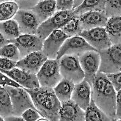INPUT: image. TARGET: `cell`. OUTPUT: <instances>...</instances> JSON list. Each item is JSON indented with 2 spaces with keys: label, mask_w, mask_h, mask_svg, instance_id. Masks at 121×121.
Instances as JSON below:
<instances>
[{
  "label": "cell",
  "mask_w": 121,
  "mask_h": 121,
  "mask_svg": "<svg viewBox=\"0 0 121 121\" xmlns=\"http://www.w3.org/2000/svg\"><path fill=\"white\" fill-rule=\"evenodd\" d=\"M91 98L111 121H117V91L107 75L98 71L91 83Z\"/></svg>",
  "instance_id": "6da1fadb"
},
{
  "label": "cell",
  "mask_w": 121,
  "mask_h": 121,
  "mask_svg": "<svg viewBox=\"0 0 121 121\" xmlns=\"http://www.w3.org/2000/svg\"><path fill=\"white\" fill-rule=\"evenodd\" d=\"M26 90L42 117L47 118L49 121H59L61 102L58 99L53 88L40 86Z\"/></svg>",
  "instance_id": "7a4b0ae2"
},
{
  "label": "cell",
  "mask_w": 121,
  "mask_h": 121,
  "mask_svg": "<svg viewBox=\"0 0 121 121\" xmlns=\"http://www.w3.org/2000/svg\"><path fill=\"white\" fill-rule=\"evenodd\" d=\"M59 68L63 78L72 81L75 84L82 82L85 79V73L81 67L78 55H63L59 59Z\"/></svg>",
  "instance_id": "3957f363"
},
{
  "label": "cell",
  "mask_w": 121,
  "mask_h": 121,
  "mask_svg": "<svg viewBox=\"0 0 121 121\" xmlns=\"http://www.w3.org/2000/svg\"><path fill=\"white\" fill-rule=\"evenodd\" d=\"M99 52L101 58L99 71L106 74L121 71V44H112Z\"/></svg>",
  "instance_id": "277c9868"
},
{
  "label": "cell",
  "mask_w": 121,
  "mask_h": 121,
  "mask_svg": "<svg viewBox=\"0 0 121 121\" xmlns=\"http://www.w3.org/2000/svg\"><path fill=\"white\" fill-rule=\"evenodd\" d=\"M76 16L73 10L57 11L51 17L43 22L37 30L36 35L43 40L46 39L52 31L61 29L65 24Z\"/></svg>",
  "instance_id": "5b68a950"
},
{
  "label": "cell",
  "mask_w": 121,
  "mask_h": 121,
  "mask_svg": "<svg viewBox=\"0 0 121 121\" xmlns=\"http://www.w3.org/2000/svg\"><path fill=\"white\" fill-rule=\"evenodd\" d=\"M40 86L55 87L63 79L59 68V60L48 59L36 74Z\"/></svg>",
  "instance_id": "8992f818"
},
{
  "label": "cell",
  "mask_w": 121,
  "mask_h": 121,
  "mask_svg": "<svg viewBox=\"0 0 121 121\" xmlns=\"http://www.w3.org/2000/svg\"><path fill=\"white\" fill-rule=\"evenodd\" d=\"M5 87L8 91L12 99L13 115L22 117V113L28 108L37 110L31 96L25 88L11 86H5Z\"/></svg>",
  "instance_id": "52a82bcc"
},
{
  "label": "cell",
  "mask_w": 121,
  "mask_h": 121,
  "mask_svg": "<svg viewBox=\"0 0 121 121\" xmlns=\"http://www.w3.org/2000/svg\"><path fill=\"white\" fill-rule=\"evenodd\" d=\"M79 36L98 52L110 47L112 44L104 27H97L90 30H83Z\"/></svg>",
  "instance_id": "ba28073f"
},
{
  "label": "cell",
  "mask_w": 121,
  "mask_h": 121,
  "mask_svg": "<svg viewBox=\"0 0 121 121\" xmlns=\"http://www.w3.org/2000/svg\"><path fill=\"white\" fill-rule=\"evenodd\" d=\"M81 67L85 73V79L91 85L96 73L99 71L101 58L97 51H89L79 55Z\"/></svg>",
  "instance_id": "9c48e42d"
},
{
  "label": "cell",
  "mask_w": 121,
  "mask_h": 121,
  "mask_svg": "<svg viewBox=\"0 0 121 121\" xmlns=\"http://www.w3.org/2000/svg\"><path fill=\"white\" fill-rule=\"evenodd\" d=\"M13 19L17 22L22 35H35L41 24L31 9L20 8Z\"/></svg>",
  "instance_id": "30bf717a"
},
{
  "label": "cell",
  "mask_w": 121,
  "mask_h": 121,
  "mask_svg": "<svg viewBox=\"0 0 121 121\" xmlns=\"http://www.w3.org/2000/svg\"><path fill=\"white\" fill-rule=\"evenodd\" d=\"M89 51H96L87 42L82 36L78 35L69 37L60 47L56 59H60L65 55H80Z\"/></svg>",
  "instance_id": "8fae6325"
},
{
  "label": "cell",
  "mask_w": 121,
  "mask_h": 121,
  "mask_svg": "<svg viewBox=\"0 0 121 121\" xmlns=\"http://www.w3.org/2000/svg\"><path fill=\"white\" fill-rule=\"evenodd\" d=\"M18 48L20 53V59L30 53L43 50L44 40L36 34L21 35L17 39L10 40Z\"/></svg>",
  "instance_id": "7c38bea8"
},
{
  "label": "cell",
  "mask_w": 121,
  "mask_h": 121,
  "mask_svg": "<svg viewBox=\"0 0 121 121\" xmlns=\"http://www.w3.org/2000/svg\"><path fill=\"white\" fill-rule=\"evenodd\" d=\"M68 38L69 36L61 29L54 30L44 40L42 51L48 59H55L60 47Z\"/></svg>",
  "instance_id": "4fadbf2b"
},
{
  "label": "cell",
  "mask_w": 121,
  "mask_h": 121,
  "mask_svg": "<svg viewBox=\"0 0 121 121\" xmlns=\"http://www.w3.org/2000/svg\"><path fill=\"white\" fill-rule=\"evenodd\" d=\"M47 59V56L43 51H39L32 52L18 60L16 67L27 72L36 75Z\"/></svg>",
  "instance_id": "5bb4252c"
},
{
  "label": "cell",
  "mask_w": 121,
  "mask_h": 121,
  "mask_svg": "<svg viewBox=\"0 0 121 121\" xmlns=\"http://www.w3.org/2000/svg\"><path fill=\"white\" fill-rule=\"evenodd\" d=\"M1 72L7 75L26 89H34L40 87L39 79L36 74L27 72L24 70L15 67L9 71L1 70Z\"/></svg>",
  "instance_id": "9a60e30c"
},
{
  "label": "cell",
  "mask_w": 121,
  "mask_h": 121,
  "mask_svg": "<svg viewBox=\"0 0 121 121\" xmlns=\"http://www.w3.org/2000/svg\"><path fill=\"white\" fill-rule=\"evenodd\" d=\"M85 110L81 108L73 99L61 102L59 110V121H86Z\"/></svg>",
  "instance_id": "2e32d148"
},
{
  "label": "cell",
  "mask_w": 121,
  "mask_h": 121,
  "mask_svg": "<svg viewBox=\"0 0 121 121\" xmlns=\"http://www.w3.org/2000/svg\"><path fill=\"white\" fill-rule=\"evenodd\" d=\"M78 17L82 31L97 27L105 28L108 20L105 12H88L80 15Z\"/></svg>",
  "instance_id": "e0dca14e"
},
{
  "label": "cell",
  "mask_w": 121,
  "mask_h": 121,
  "mask_svg": "<svg viewBox=\"0 0 121 121\" xmlns=\"http://www.w3.org/2000/svg\"><path fill=\"white\" fill-rule=\"evenodd\" d=\"M71 99L83 110L89 106L91 99V86L86 79L75 85Z\"/></svg>",
  "instance_id": "ac0fdd59"
},
{
  "label": "cell",
  "mask_w": 121,
  "mask_h": 121,
  "mask_svg": "<svg viewBox=\"0 0 121 121\" xmlns=\"http://www.w3.org/2000/svg\"><path fill=\"white\" fill-rule=\"evenodd\" d=\"M30 9L36 15L40 22L42 24L56 12V0L39 1Z\"/></svg>",
  "instance_id": "d6986e66"
},
{
  "label": "cell",
  "mask_w": 121,
  "mask_h": 121,
  "mask_svg": "<svg viewBox=\"0 0 121 121\" xmlns=\"http://www.w3.org/2000/svg\"><path fill=\"white\" fill-rule=\"evenodd\" d=\"M112 44H121V16L108 18L105 27Z\"/></svg>",
  "instance_id": "ffe728a7"
},
{
  "label": "cell",
  "mask_w": 121,
  "mask_h": 121,
  "mask_svg": "<svg viewBox=\"0 0 121 121\" xmlns=\"http://www.w3.org/2000/svg\"><path fill=\"white\" fill-rule=\"evenodd\" d=\"M75 83L72 81L63 78L53 90L60 102L71 99V95L75 87Z\"/></svg>",
  "instance_id": "44dd1931"
},
{
  "label": "cell",
  "mask_w": 121,
  "mask_h": 121,
  "mask_svg": "<svg viewBox=\"0 0 121 121\" xmlns=\"http://www.w3.org/2000/svg\"><path fill=\"white\" fill-rule=\"evenodd\" d=\"M105 4L106 0H84L73 10L76 16L88 12H105Z\"/></svg>",
  "instance_id": "7402d4cb"
},
{
  "label": "cell",
  "mask_w": 121,
  "mask_h": 121,
  "mask_svg": "<svg viewBox=\"0 0 121 121\" xmlns=\"http://www.w3.org/2000/svg\"><path fill=\"white\" fill-rule=\"evenodd\" d=\"M0 32L5 38L9 40L17 39L22 35L17 22L13 18L6 21H1Z\"/></svg>",
  "instance_id": "603a6c76"
},
{
  "label": "cell",
  "mask_w": 121,
  "mask_h": 121,
  "mask_svg": "<svg viewBox=\"0 0 121 121\" xmlns=\"http://www.w3.org/2000/svg\"><path fill=\"white\" fill-rule=\"evenodd\" d=\"M0 116L4 118L13 115V104L11 97L5 87H0Z\"/></svg>",
  "instance_id": "cb8c5ba5"
},
{
  "label": "cell",
  "mask_w": 121,
  "mask_h": 121,
  "mask_svg": "<svg viewBox=\"0 0 121 121\" xmlns=\"http://www.w3.org/2000/svg\"><path fill=\"white\" fill-rule=\"evenodd\" d=\"M86 121H110L111 119L95 104L91 98L90 104L85 110Z\"/></svg>",
  "instance_id": "d4e9b609"
},
{
  "label": "cell",
  "mask_w": 121,
  "mask_h": 121,
  "mask_svg": "<svg viewBox=\"0 0 121 121\" xmlns=\"http://www.w3.org/2000/svg\"><path fill=\"white\" fill-rule=\"evenodd\" d=\"M20 9L17 2L8 1L1 3L0 4V20L6 21L12 19Z\"/></svg>",
  "instance_id": "484cf974"
},
{
  "label": "cell",
  "mask_w": 121,
  "mask_h": 121,
  "mask_svg": "<svg viewBox=\"0 0 121 121\" xmlns=\"http://www.w3.org/2000/svg\"><path fill=\"white\" fill-rule=\"evenodd\" d=\"M0 56L1 57L8 58L16 62L20 60V51L17 46L12 43L1 47Z\"/></svg>",
  "instance_id": "4316f807"
},
{
  "label": "cell",
  "mask_w": 121,
  "mask_h": 121,
  "mask_svg": "<svg viewBox=\"0 0 121 121\" xmlns=\"http://www.w3.org/2000/svg\"><path fill=\"white\" fill-rule=\"evenodd\" d=\"M61 30L69 37L78 36L80 35L82 30L79 26V21L78 16H75L71 20H69V22L61 28Z\"/></svg>",
  "instance_id": "83f0119b"
},
{
  "label": "cell",
  "mask_w": 121,
  "mask_h": 121,
  "mask_svg": "<svg viewBox=\"0 0 121 121\" xmlns=\"http://www.w3.org/2000/svg\"><path fill=\"white\" fill-rule=\"evenodd\" d=\"M105 13L108 18L121 16V0H106Z\"/></svg>",
  "instance_id": "f1b7e54d"
},
{
  "label": "cell",
  "mask_w": 121,
  "mask_h": 121,
  "mask_svg": "<svg viewBox=\"0 0 121 121\" xmlns=\"http://www.w3.org/2000/svg\"><path fill=\"white\" fill-rule=\"evenodd\" d=\"M22 118L26 121H37L40 118L43 117L37 110L28 108L22 114Z\"/></svg>",
  "instance_id": "f546056e"
},
{
  "label": "cell",
  "mask_w": 121,
  "mask_h": 121,
  "mask_svg": "<svg viewBox=\"0 0 121 121\" xmlns=\"http://www.w3.org/2000/svg\"><path fill=\"white\" fill-rule=\"evenodd\" d=\"M75 0H56V12L73 9Z\"/></svg>",
  "instance_id": "4dcf8cb0"
},
{
  "label": "cell",
  "mask_w": 121,
  "mask_h": 121,
  "mask_svg": "<svg viewBox=\"0 0 121 121\" xmlns=\"http://www.w3.org/2000/svg\"><path fill=\"white\" fill-rule=\"evenodd\" d=\"M0 83L1 86H11L15 87H22L18 83L14 81L13 79L8 77L7 75L1 72L0 73Z\"/></svg>",
  "instance_id": "1f68e13d"
},
{
  "label": "cell",
  "mask_w": 121,
  "mask_h": 121,
  "mask_svg": "<svg viewBox=\"0 0 121 121\" xmlns=\"http://www.w3.org/2000/svg\"><path fill=\"white\" fill-rule=\"evenodd\" d=\"M107 77L112 83L115 90L118 91L121 90V71L115 73L106 74Z\"/></svg>",
  "instance_id": "d6a6232c"
},
{
  "label": "cell",
  "mask_w": 121,
  "mask_h": 121,
  "mask_svg": "<svg viewBox=\"0 0 121 121\" xmlns=\"http://www.w3.org/2000/svg\"><path fill=\"white\" fill-rule=\"evenodd\" d=\"M17 62L11 60L8 58L1 57L0 58V69L4 71H9L16 67Z\"/></svg>",
  "instance_id": "836d02e7"
},
{
  "label": "cell",
  "mask_w": 121,
  "mask_h": 121,
  "mask_svg": "<svg viewBox=\"0 0 121 121\" xmlns=\"http://www.w3.org/2000/svg\"><path fill=\"white\" fill-rule=\"evenodd\" d=\"M116 116H117V121H121V90H118L117 92Z\"/></svg>",
  "instance_id": "e575fe53"
},
{
  "label": "cell",
  "mask_w": 121,
  "mask_h": 121,
  "mask_svg": "<svg viewBox=\"0 0 121 121\" xmlns=\"http://www.w3.org/2000/svg\"><path fill=\"white\" fill-rule=\"evenodd\" d=\"M39 0H21L18 1L20 8L30 9L34 7L39 2Z\"/></svg>",
  "instance_id": "d590c367"
},
{
  "label": "cell",
  "mask_w": 121,
  "mask_h": 121,
  "mask_svg": "<svg viewBox=\"0 0 121 121\" xmlns=\"http://www.w3.org/2000/svg\"><path fill=\"white\" fill-rule=\"evenodd\" d=\"M4 120L5 121H24V119L22 118V117L16 116V115H12L5 117Z\"/></svg>",
  "instance_id": "8d00e7d4"
},
{
  "label": "cell",
  "mask_w": 121,
  "mask_h": 121,
  "mask_svg": "<svg viewBox=\"0 0 121 121\" xmlns=\"http://www.w3.org/2000/svg\"><path fill=\"white\" fill-rule=\"evenodd\" d=\"M1 43H0V46H1V47H4L5 45H7V44H8L11 43V41L8 40V39H7L6 38H5L4 36H3V35L1 34Z\"/></svg>",
  "instance_id": "74e56055"
},
{
  "label": "cell",
  "mask_w": 121,
  "mask_h": 121,
  "mask_svg": "<svg viewBox=\"0 0 121 121\" xmlns=\"http://www.w3.org/2000/svg\"><path fill=\"white\" fill-rule=\"evenodd\" d=\"M84 0H75L74 1V6H73V9L76 8L77 7H78L79 5L81 4L83 1Z\"/></svg>",
  "instance_id": "f35d334b"
},
{
  "label": "cell",
  "mask_w": 121,
  "mask_h": 121,
  "mask_svg": "<svg viewBox=\"0 0 121 121\" xmlns=\"http://www.w3.org/2000/svg\"><path fill=\"white\" fill-rule=\"evenodd\" d=\"M16 1H21V0H16Z\"/></svg>",
  "instance_id": "ab89813d"
},
{
  "label": "cell",
  "mask_w": 121,
  "mask_h": 121,
  "mask_svg": "<svg viewBox=\"0 0 121 121\" xmlns=\"http://www.w3.org/2000/svg\"><path fill=\"white\" fill-rule=\"evenodd\" d=\"M39 1H43V0H39Z\"/></svg>",
  "instance_id": "60d3db41"
}]
</instances>
